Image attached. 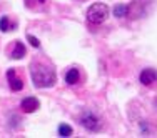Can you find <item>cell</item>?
Instances as JSON below:
<instances>
[{
    "instance_id": "7",
    "label": "cell",
    "mask_w": 157,
    "mask_h": 138,
    "mask_svg": "<svg viewBox=\"0 0 157 138\" xmlns=\"http://www.w3.org/2000/svg\"><path fill=\"white\" fill-rule=\"evenodd\" d=\"M78 80H80V73H78V70H77V68H70V70H67V73H65V83H69V85H75V83H78Z\"/></svg>"
},
{
    "instance_id": "2",
    "label": "cell",
    "mask_w": 157,
    "mask_h": 138,
    "mask_svg": "<svg viewBox=\"0 0 157 138\" xmlns=\"http://www.w3.org/2000/svg\"><path fill=\"white\" fill-rule=\"evenodd\" d=\"M107 15H109V7L105 3H94L87 10V20L94 25H99L102 22H105Z\"/></svg>"
},
{
    "instance_id": "11",
    "label": "cell",
    "mask_w": 157,
    "mask_h": 138,
    "mask_svg": "<svg viewBox=\"0 0 157 138\" xmlns=\"http://www.w3.org/2000/svg\"><path fill=\"white\" fill-rule=\"evenodd\" d=\"M10 30V24H9V17L3 15L0 18V32H9Z\"/></svg>"
},
{
    "instance_id": "6",
    "label": "cell",
    "mask_w": 157,
    "mask_h": 138,
    "mask_svg": "<svg viewBox=\"0 0 157 138\" xmlns=\"http://www.w3.org/2000/svg\"><path fill=\"white\" fill-rule=\"evenodd\" d=\"M39 107H40V102H39L37 96H25V98L22 100V103H20V108L25 111V113H33Z\"/></svg>"
},
{
    "instance_id": "5",
    "label": "cell",
    "mask_w": 157,
    "mask_h": 138,
    "mask_svg": "<svg viewBox=\"0 0 157 138\" xmlns=\"http://www.w3.org/2000/svg\"><path fill=\"white\" fill-rule=\"evenodd\" d=\"M7 80H9V85L13 92H20L24 88V82H22V78L17 75V72L13 68H10L7 72Z\"/></svg>"
},
{
    "instance_id": "10",
    "label": "cell",
    "mask_w": 157,
    "mask_h": 138,
    "mask_svg": "<svg viewBox=\"0 0 157 138\" xmlns=\"http://www.w3.org/2000/svg\"><path fill=\"white\" fill-rule=\"evenodd\" d=\"M59 136H72V126L62 123V125L59 126Z\"/></svg>"
},
{
    "instance_id": "12",
    "label": "cell",
    "mask_w": 157,
    "mask_h": 138,
    "mask_svg": "<svg viewBox=\"0 0 157 138\" xmlns=\"http://www.w3.org/2000/svg\"><path fill=\"white\" fill-rule=\"evenodd\" d=\"M27 40L30 42V45H32V47H35V48H39V47H40V42H39V38H35L33 35H27Z\"/></svg>"
},
{
    "instance_id": "1",
    "label": "cell",
    "mask_w": 157,
    "mask_h": 138,
    "mask_svg": "<svg viewBox=\"0 0 157 138\" xmlns=\"http://www.w3.org/2000/svg\"><path fill=\"white\" fill-rule=\"evenodd\" d=\"M30 75H32L33 85L39 88H50L55 85V80H57L54 68L48 65H40V63H32Z\"/></svg>"
},
{
    "instance_id": "3",
    "label": "cell",
    "mask_w": 157,
    "mask_h": 138,
    "mask_svg": "<svg viewBox=\"0 0 157 138\" xmlns=\"http://www.w3.org/2000/svg\"><path fill=\"white\" fill-rule=\"evenodd\" d=\"M80 123L85 130H89V132H99V130L102 128L100 118L90 110H85L84 113L80 115Z\"/></svg>"
},
{
    "instance_id": "8",
    "label": "cell",
    "mask_w": 157,
    "mask_h": 138,
    "mask_svg": "<svg viewBox=\"0 0 157 138\" xmlns=\"http://www.w3.org/2000/svg\"><path fill=\"white\" fill-rule=\"evenodd\" d=\"M24 55H25V45L17 40V42L13 43V50H12V55H10V57L15 58V60H20V58H24Z\"/></svg>"
},
{
    "instance_id": "4",
    "label": "cell",
    "mask_w": 157,
    "mask_h": 138,
    "mask_svg": "<svg viewBox=\"0 0 157 138\" xmlns=\"http://www.w3.org/2000/svg\"><path fill=\"white\" fill-rule=\"evenodd\" d=\"M139 80H140L142 85H147V87L154 85L157 82V70H154V68H144L140 72V75H139Z\"/></svg>"
},
{
    "instance_id": "9",
    "label": "cell",
    "mask_w": 157,
    "mask_h": 138,
    "mask_svg": "<svg viewBox=\"0 0 157 138\" xmlns=\"http://www.w3.org/2000/svg\"><path fill=\"white\" fill-rule=\"evenodd\" d=\"M114 15L117 18H124L129 15V5H124V3H119V5L114 7Z\"/></svg>"
}]
</instances>
